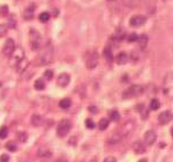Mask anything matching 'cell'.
<instances>
[{"label": "cell", "instance_id": "cell-1", "mask_svg": "<svg viewBox=\"0 0 173 162\" xmlns=\"http://www.w3.org/2000/svg\"><path fill=\"white\" fill-rule=\"evenodd\" d=\"M53 56H54V49L51 43H47L44 49L41 50V52L37 57V62L39 65H47L50 63H52Z\"/></svg>", "mask_w": 173, "mask_h": 162}, {"label": "cell", "instance_id": "cell-2", "mask_svg": "<svg viewBox=\"0 0 173 162\" xmlns=\"http://www.w3.org/2000/svg\"><path fill=\"white\" fill-rule=\"evenodd\" d=\"M163 91L166 97L173 100V71L168 72L164 77L163 82Z\"/></svg>", "mask_w": 173, "mask_h": 162}, {"label": "cell", "instance_id": "cell-3", "mask_svg": "<svg viewBox=\"0 0 173 162\" xmlns=\"http://www.w3.org/2000/svg\"><path fill=\"white\" fill-rule=\"evenodd\" d=\"M72 129V122L71 120H67V118H64L61 120L60 122L58 123V127H57V135L59 137H65L68 132Z\"/></svg>", "mask_w": 173, "mask_h": 162}, {"label": "cell", "instance_id": "cell-4", "mask_svg": "<svg viewBox=\"0 0 173 162\" xmlns=\"http://www.w3.org/2000/svg\"><path fill=\"white\" fill-rule=\"evenodd\" d=\"M30 45L33 51H38L41 47V36L34 29L30 30Z\"/></svg>", "mask_w": 173, "mask_h": 162}, {"label": "cell", "instance_id": "cell-5", "mask_svg": "<svg viewBox=\"0 0 173 162\" xmlns=\"http://www.w3.org/2000/svg\"><path fill=\"white\" fill-rule=\"evenodd\" d=\"M99 63V54L97 53V51H88L86 56H85V64L87 69H94L97 68Z\"/></svg>", "mask_w": 173, "mask_h": 162}, {"label": "cell", "instance_id": "cell-6", "mask_svg": "<svg viewBox=\"0 0 173 162\" xmlns=\"http://www.w3.org/2000/svg\"><path fill=\"white\" fill-rule=\"evenodd\" d=\"M143 91H144L143 86H140V85H132V86L128 88L127 90L124 91L122 97H124L125 100H127V98H134L137 96L141 95Z\"/></svg>", "mask_w": 173, "mask_h": 162}, {"label": "cell", "instance_id": "cell-7", "mask_svg": "<svg viewBox=\"0 0 173 162\" xmlns=\"http://www.w3.org/2000/svg\"><path fill=\"white\" fill-rule=\"evenodd\" d=\"M15 50V44H14V40L11 38H8L5 44H4V47H2V54L5 57H11L12 53L14 52Z\"/></svg>", "mask_w": 173, "mask_h": 162}, {"label": "cell", "instance_id": "cell-8", "mask_svg": "<svg viewBox=\"0 0 173 162\" xmlns=\"http://www.w3.org/2000/svg\"><path fill=\"white\" fill-rule=\"evenodd\" d=\"M146 23V17L141 16V14H137V16H133L131 19H130V25L133 26V27H139L144 24Z\"/></svg>", "mask_w": 173, "mask_h": 162}, {"label": "cell", "instance_id": "cell-9", "mask_svg": "<svg viewBox=\"0 0 173 162\" xmlns=\"http://www.w3.org/2000/svg\"><path fill=\"white\" fill-rule=\"evenodd\" d=\"M70 82H71V76L66 73V72H64V73H60L58 78H57V85L58 86H60V88H65V86H67L70 84Z\"/></svg>", "mask_w": 173, "mask_h": 162}, {"label": "cell", "instance_id": "cell-10", "mask_svg": "<svg viewBox=\"0 0 173 162\" xmlns=\"http://www.w3.org/2000/svg\"><path fill=\"white\" fill-rule=\"evenodd\" d=\"M157 140V134L154 130H147L145 132V136H144V142H145V146H152Z\"/></svg>", "mask_w": 173, "mask_h": 162}, {"label": "cell", "instance_id": "cell-11", "mask_svg": "<svg viewBox=\"0 0 173 162\" xmlns=\"http://www.w3.org/2000/svg\"><path fill=\"white\" fill-rule=\"evenodd\" d=\"M28 65H30L28 59H27L26 57H24V58H21L19 62L15 64V69H17V71H18L19 73H24V72L27 70Z\"/></svg>", "mask_w": 173, "mask_h": 162}, {"label": "cell", "instance_id": "cell-12", "mask_svg": "<svg viewBox=\"0 0 173 162\" xmlns=\"http://www.w3.org/2000/svg\"><path fill=\"white\" fill-rule=\"evenodd\" d=\"M24 57H25V54H24L23 49H18V50H14V52H13V53H12V56L9 57V58H11V64L15 66V64L19 62V61H20L21 58H24Z\"/></svg>", "mask_w": 173, "mask_h": 162}, {"label": "cell", "instance_id": "cell-13", "mask_svg": "<svg viewBox=\"0 0 173 162\" xmlns=\"http://www.w3.org/2000/svg\"><path fill=\"white\" fill-rule=\"evenodd\" d=\"M134 128H136V125H134V122L133 121H128L126 123L124 124V127H122V129L120 130V134L122 136H126V135H130L132 131L134 130Z\"/></svg>", "mask_w": 173, "mask_h": 162}, {"label": "cell", "instance_id": "cell-14", "mask_svg": "<svg viewBox=\"0 0 173 162\" xmlns=\"http://www.w3.org/2000/svg\"><path fill=\"white\" fill-rule=\"evenodd\" d=\"M172 120V115L170 111H163L160 115L158 116V121L160 124H166L168 123Z\"/></svg>", "mask_w": 173, "mask_h": 162}, {"label": "cell", "instance_id": "cell-15", "mask_svg": "<svg viewBox=\"0 0 173 162\" xmlns=\"http://www.w3.org/2000/svg\"><path fill=\"white\" fill-rule=\"evenodd\" d=\"M34 10H36V5L34 4L30 5L24 12V19L25 20H32L33 17H34Z\"/></svg>", "mask_w": 173, "mask_h": 162}, {"label": "cell", "instance_id": "cell-16", "mask_svg": "<svg viewBox=\"0 0 173 162\" xmlns=\"http://www.w3.org/2000/svg\"><path fill=\"white\" fill-rule=\"evenodd\" d=\"M122 137H124V136L120 134V131H119V132H113L112 135L110 136V139H108V143L112 144V146L118 144L121 140H122Z\"/></svg>", "mask_w": 173, "mask_h": 162}, {"label": "cell", "instance_id": "cell-17", "mask_svg": "<svg viewBox=\"0 0 173 162\" xmlns=\"http://www.w3.org/2000/svg\"><path fill=\"white\" fill-rule=\"evenodd\" d=\"M133 150H134V153L136 154H143L144 152H145V144H144L143 142H140V141H137V142H134L133 143Z\"/></svg>", "mask_w": 173, "mask_h": 162}, {"label": "cell", "instance_id": "cell-18", "mask_svg": "<svg viewBox=\"0 0 173 162\" xmlns=\"http://www.w3.org/2000/svg\"><path fill=\"white\" fill-rule=\"evenodd\" d=\"M115 62H117V64H119V65L126 64V63L128 62V54L126 53V52H120V53L117 56Z\"/></svg>", "mask_w": 173, "mask_h": 162}, {"label": "cell", "instance_id": "cell-19", "mask_svg": "<svg viewBox=\"0 0 173 162\" xmlns=\"http://www.w3.org/2000/svg\"><path fill=\"white\" fill-rule=\"evenodd\" d=\"M43 116L41 115H38V114H34V115L32 116V118H31V123L33 124L34 127H39V125H41L43 124Z\"/></svg>", "mask_w": 173, "mask_h": 162}, {"label": "cell", "instance_id": "cell-20", "mask_svg": "<svg viewBox=\"0 0 173 162\" xmlns=\"http://www.w3.org/2000/svg\"><path fill=\"white\" fill-rule=\"evenodd\" d=\"M138 43H139V46L141 50H144L145 47L147 46V41H149V38H147V36L146 34H141L140 37H138V40H137Z\"/></svg>", "mask_w": 173, "mask_h": 162}, {"label": "cell", "instance_id": "cell-21", "mask_svg": "<svg viewBox=\"0 0 173 162\" xmlns=\"http://www.w3.org/2000/svg\"><path fill=\"white\" fill-rule=\"evenodd\" d=\"M122 2H124V5H125L126 7L133 8V7H137L138 5H140L141 0H122Z\"/></svg>", "mask_w": 173, "mask_h": 162}, {"label": "cell", "instance_id": "cell-22", "mask_svg": "<svg viewBox=\"0 0 173 162\" xmlns=\"http://www.w3.org/2000/svg\"><path fill=\"white\" fill-rule=\"evenodd\" d=\"M72 105V101L70 100V98H64V100H61L59 102V107L61 109H64V110H67L70 109V107Z\"/></svg>", "mask_w": 173, "mask_h": 162}, {"label": "cell", "instance_id": "cell-23", "mask_svg": "<svg viewBox=\"0 0 173 162\" xmlns=\"http://www.w3.org/2000/svg\"><path fill=\"white\" fill-rule=\"evenodd\" d=\"M108 124H110V122H108L107 118H101V120L99 121V124H98L99 130H106L107 127H108Z\"/></svg>", "mask_w": 173, "mask_h": 162}, {"label": "cell", "instance_id": "cell-24", "mask_svg": "<svg viewBox=\"0 0 173 162\" xmlns=\"http://www.w3.org/2000/svg\"><path fill=\"white\" fill-rule=\"evenodd\" d=\"M34 88H36V90H44L45 89V82H44V79H41V78L37 79L34 82Z\"/></svg>", "mask_w": 173, "mask_h": 162}, {"label": "cell", "instance_id": "cell-25", "mask_svg": "<svg viewBox=\"0 0 173 162\" xmlns=\"http://www.w3.org/2000/svg\"><path fill=\"white\" fill-rule=\"evenodd\" d=\"M104 57H105L108 62H112L113 61V54H112L111 47H108V46L105 47V50H104Z\"/></svg>", "mask_w": 173, "mask_h": 162}, {"label": "cell", "instance_id": "cell-26", "mask_svg": "<svg viewBox=\"0 0 173 162\" xmlns=\"http://www.w3.org/2000/svg\"><path fill=\"white\" fill-rule=\"evenodd\" d=\"M50 18H51V14L48 12H43V13L39 14V20L41 23H47L50 20Z\"/></svg>", "mask_w": 173, "mask_h": 162}, {"label": "cell", "instance_id": "cell-27", "mask_svg": "<svg viewBox=\"0 0 173 162\" xmlns=\"http://www.w3.org/2000/svg\"><path fill=\"white\" fill-rule=\"evenodd\" d=\"M119 113L117 111V110H112V111H110V120L113 121V122H117V121H119Z\"/></svg>", "mask_w": 173, "mask_h": 162}, {"label": "cell", "instance_id": "cell-28", "mask_svg": "<svg viewBox=\"0 0 173 162\" xmlns=\"http://www.w3.org/2000/svg\"><path fill=\"white\" fill-rule=\"evenodd\" d=\"M151 110H158L159 108H160V102H159L157 98H153V100L151 101Z\"/></svg>", "mask_w": 173, "mask_h": 162}, {"label": "cell", "instance_id": "cell-29", "mask_svg": "<svg viewBox=\"0 0 173 162\" xmlns=\"http://www.w3.org/2000/svg\"><path fill=\"white\" fill-rule=\"evenodd\" d=\"M7 31H8L7 24H1L0 25V37H5L7 34Z\"/></svg>", "mask_w": 173, "mask_h": 162}, {"label": "cell", "instance_id": "cell-30", "mask_svg": "<svg viewBox=\"0 0 173 162\" xmlns=\"http://www.w3.org/2000/svg\"><path fill=\"white\" fill-rule=\"evenodd\" d=\"M8 135V128L7 127H1L0 128V139H6Z\"/></svg>", "mask_w": 173, "mask_h": 162}, {"label": "cell", "instance_id": "cell-31", "mask_svg": "<svg viewBox=\"0 0 173 162\" xmlns=\"http://www.w3.org/2000/svg\"><path fill=\"white\" fill-rule=\"evenodd\" d=\"M0 16L1 17L8 16V6L7 5H2V6L0 7Z\"/></svg>", "mask_w": 173, "mask_h": 162}, {"label": "cell", "instance_id": "cell-32", "mask_svg": "<svg viewBox=\"0 0 173 162\" xmlns=\"http://www.w3.org/2000/svg\"><path fill=\"white\" fill-rule=\"evenodd\" d=\"M44 78L47 81H51L53 78V70H46L44 72Z\"/></svg>", "mask_w": 173, "mask_h": 162}, {"label": "cell", "instance_id": "cell-33", "mask_svg": "<svg viewBox=\"0 0 173 162\" xmlns=\"http://www.w3.org/2000/svg\"><path fill=\"white\" fill-rule=\"evenodd\" d=\"M6 148H7V150H9V152H15L18 149V147H17V144H15L14 142H8L7 144H6Z\"/></svg>", "mask_w": 173, "mask_h": 162}, {"label": "cell", "instance_id": "cell-34", "mask_svg": "<svg viewBox=\"0 0 173 162\" xmlns=\"http://www.w3.org/2000/svg\"><path fill=\"white\" fill-rule=\"evenodd\" d=\"M85 124H86V128H87V129H93V128L96 127L94 122H93L91 118H87V120L85 121Z\"/></svg>", "mask_w": 173, "mask_h": 162}, {"label": "cell", "instance_id": "cell-35", "mask_svg": "<svg viewBox=\"0 0 173 162\" xmlns=\"http://www.w3.org/2000/svg\"><path fill=\"white\" fill-rule=\"evenodd\" d=\"M127 40L130 41V43L137 41V40H138V34H137V33H131V34H128Z\"/></svg>", "mask_w": 173, "mask_h": 162}, {"label": "cell", "instance_id": "cell-36", "mask_svg": "<svg viewBox=\"0 0 173 162\" xmlns=\"http://www.w3.org/2000/svg\"><path fill=\"white\" fill-rule=\"evenodd\" d=\"M18 139L20 142H25L26 140H27V135H26V132H19L18 134Z\"/></svg>", "mask_w": 173, "mask_h": 162}, {"label": "cell", "instance_id": "cell-37", "mask_svg": "<svg viewBox=\"0 0 173 162\" xmlns=\"http://www.w3.org/2000/svg\"><path fill=\"white\" fill-rule=\"evenodd\" d=\"M15 20H14V18H13V17H12V20H11V19H9V22H8V24H7V26L8 27H11V29H14L15 27Z\"/></svg>", "mask_w": 173, "mask_h": 162}, {"label": "cell", "instance_id": "cell-38", "mask_svg": "<svg viewBox=\"0 0 173 162\" xmlns=\"http://www.w3.org/2000/svg\"><path fill=\"white\" fill-rule=\"evenodd\" d=\"M104 162H117V160L113 156H107L105 160H104Z\"/></svg>", "mask_w": 173, "mask_h": 162}, {"label": "cell", "instance_id": "cell-39", "mask_svg": "<svg viewBox=\"0 0 173 162\" xmlns=\"http://www.w3.org/2000/svg\"><path fill=\"white\" fill-rule=\"evenodd\" d=\"M8 160H9L8 155H1L0 157V162H8Z\"/></svg>", "mask_w": 173, "mask_h": 162}, {"label": "cell", "instance_id": "cell-40", "mask_svg": "<svg viewBox=\"0 0 173 162\" xmlns=\"http://www.w3.org/2000/svg\"><path fill=\"white\" fill-rule=\"evenodd\" d=\"M54 162H68L67 159H65V157H59V159H57Z\"/></svg>", "mask_w": 173, "mask_h": 162}, {"label": "cell", "instance_id": "cell-41", "mask_svg": "<svg viewBox=\"0 0 173 162\" xmlns=\"http://www.w3.org/2000/svg\"><path fill=\"white\" fill-rule=\"evenodd\" d=\"M90 110L92 113H97V108H94V107H90Z\"/></svg>", "mask_w": 173, "mask_h": 162}, {"label": "cell", "instance_id": "cell-42", "mask_svg": "<svg viewBox=\"0 0 173 162\" xmlns=\"http://www.w3.org/2000/svg\"><path fill=\"white\" fill-rule=\"evenodd\" d=\"M139 162H147V159H141Z\"/></svg>", "mask_w": 173, "mask_h": 162}, {"label": "cell", "instance_id": "cell-43", "mask_svg": "<svg viewBox=\"0 0 173 162\" xmlns=\"http://www.w3.org/2000/svg\"><path fill=\"white\" fill-rule=\"evenodd\" d=\"M171 135H172V137H173V127H172V129H171Z\"/></svg>", "mask_w": 173, "mask_h": 162}, {"label": "cell", "instance_id": "cell-44", "mask_svg": "<svg viewBox=\"0 0 173 162\" xmlns=\"http://www.w3.org/2000/svg\"><path fill=\"white\" fill-rule=\"evenodd\" d=\"M108 1H114V0H108Z\"/></svg>", "mask_w": 173, "mask_h": 162}]
</instances>
